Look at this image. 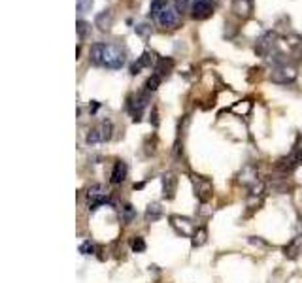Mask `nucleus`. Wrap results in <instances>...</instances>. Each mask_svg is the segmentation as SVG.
Returning <instances> with one entry per match:
<instances>
[{
	"mask_svg": "<svg viewBox=\"0 0 302 283\" xmlns=\"http://www.w3.org/2000/svg\"><path fill=\"white\" fill-rule=\"evenodd\" d=\"M125 62V53L121 48L113 46V44H106L104 46V57H102V66L110 68V70H117Z\"/></svg>",
	"mask_w": 302,
	"mask_h": 283,
	"instance_id": "1",
	"label": "nucleus"
},
{
	"mask_svg": "<svg viewBox=\"0 0 302 283\" xmlns=\"http://www.w3.org/2000/svg\"><path fill=\"white\" fill-rule=\"evenodd\" d=\"M149 100H151V97H149L147 91H145V93H138V95H134V97L129 99V102H127V110H129V113L133 115L134 121H140V119H142L144 110L147 108Z\"/></svg>",
	"mask_w": 302,
	"mask_h": 283,
	"instance_id": "2",
	"label": "nucleus"
},
{
	"mask_svg": "<svg viewBox=\"0 0 302 283\" xmlns=\"http://www.w3.org/2000/svg\"><path fill=\"white\" fill-rule=\"evenodd\" d=\"M87 200H89V209L95 211L98 206L106 204L110 200V191L102 183H95L89 187L87 191Z\"/></svg>",
	"mask_w": 302,
	"mask_h": 283,
	"instance_id": "3",
	"label": "nucleus"
},
{
	"mask_svg": "<svg viewBox=\"0 0 302 283\" xmlns=\"http://www.w3.org/2000/svg\"><path fill=\"white\" fill-rule=\"evenodd\" d=\"M193 185H194V197L198 198L202 204H206L210 198H212V193H214V185L208 178H202V176H196L193 174Z\"/></svg>",
	"mask_w": 302,
	"mask_h": 283,
	"instance_id": "4",
	"label": "nucleus"
},
{
	"mask_svg": "<svg viewBox=\"0 0 302 283\" xmlns=\"http://www.w3.org/2000/svg\"><path fill=\"white\" fill-rule=\"evenodd\" d=\"M270 79L274 83H279V85H287V83H293L297 79V70L293 66H287V64H278L272 74H270Z\"/></svg>",
	"mask_w": 302,
	"mask_h": 283,
	"instance_id": "5",
	"label": "nucleus"
},
{
	"mask_svg": "<svg viewBox=\"0 0 302 283\" xmlns=\"http://www.w3.org/2000/svg\"><path fill=\"white\" fill-rule=\"evenodd\" d=\"M276 51V34H272V32H266L263 36L257 40V44H255V53L259 55V57H272V53Z\"/></svg>",
	"mask_w": 302,
	"mask_h": 283,
	"instance_id": "6",
	"label": "nucleus"
},
{
	"mask_svg": "<svg viewBox=\"0 0 302 283\" xmlns=\"http://www.w3.org/2000/svg\"><path fill=\"white\" fill-rule=\"evenodd\" d=\"M170 227L180 234V236H193L196 227H194L193 219L183 217V215H170Z\"/></svg>",
	"mask_w": 302,
	"mask_h": 283,
	"instance_id": "7",
	"label": "nucleus"
},
{
	"mask_svg": "<svg viewBox=\"0 0 302 283\" xmlns=\"http://www.w3.org/2000/svg\"><path fill=\"white\" fill-rule=\"evenodd\" d=\"M214 0H194L191 6V17L196 21H204L214 13Z\"/></svg>",
	"mask_w": 302,
	"mask_h": 283,
	"instance_id": "8",
	"label": "nucleus"
},
{
	"mask_svg": "<svg viewBox=\"0 0 302 283\" xmlns=\"http://www.w3.org/2000/svg\"><path fill=\"white\" fill-rule=\"evenodd\" d=\"M157 21L159 25L165 26V28H176L178 23H180V12L176 10V6H168V8H165L163 12L159 13Z\"/></svg>",
	"mask_w": 302,
	"mask_h": 283,
	"instance_id": "9",
	"label": "nucleus"
},
{
	"mask_svg": "<svg viewBox=\"0 0 302 283\" xmlns=\"http://www.w3.org/2000/svg\"><path fill=\"white\" fill-rule=\"evenodd\" d=\"M301 162H302V149L295 148L293 151H291L289 157H285V159L279 160L278 168L283 174H289V172H293L297 166H301Z\"/></svg>",
	"mask_w": 302,
	"mask_h": 283,
	"instance_id": "10",
	"label": "nucleus"
},
{
	"mask_svg": "<svg viewBox=\"0 0 302 283\" xmlns=\"http://www.w3.org/2000/svg\"><path fill=\"white\" fill-rule=\"evenodd\" d=\"M178 176L174 172H166L163 174V197L166 200H172L176 197V191H178Z\"/></svg>",
	"mask_w": 302,
	"mask_h": 283,
	"instance_id": "11",
	"label": "nucleus"
},
{
	"mask_svg": "<svg viewBox=\"0 0 302 283\" xmlns=\"http://www.w3.org/2000/svg\"><path fill=\"white\" fill-rule=\"evenodd\" d=\"M155 53H151V51H144L142 53V57L138 59V61L134 62L133 66H131V74L136 76L140 74V70L142 68H149V66H155Z\"/></svg>",
	"mask_w": 302,
	"mask_h": 283,
	"instance_id": "12",
	"label": "nucleus"
},
{
	"mask_svg": "<svg viewBox=\"0 0 302 283\" xmlns=\"http://www.w3.org/2000/svg\"><path fill=\"white\" fill-rule=\"evenodd\" d=\"M127 174H129V168L123 160H115L113 162V168H111V174H110V183L119 185L127 180Z\"/></svg>",
	"mask_w": 302,
	"mask_h": 283,
	"instance_id": "13",
	"label": "nucleus"
},
{
	"mask_svg": "<svg viewBox=\"0 0 302 283\" xmlns=\"http://www.w3.org/2000/svg\"><path fill=\"white\" fill-rule=\"evenodd\" d=\"M302 253V234H297L295 238H291V242H287V246H283V255L287 258H297Z\"/></svg>",
	"mask_w": 302,
	"mask_h": 283,
	"instance_id": "14",
	"label": "nucleus"
},
{
	"mask_svg": "<svg viewBox=\"0 0 302 283\" xmlns=\"http://www.w3.org/2000/svg\"><path fill=\"white\" fill-rule=\"evenodd\" d=\"M232 12L238 17H249L253 12V0H232Z\"/></svg>",
	"mask_w": 302,
	"mask_h": 283,
	"instance_id": "15",
	"label": "nucleus"
},
{
	"mask_svg": "<svg viewBox=\"0 0 302 283\" xmlns=\"http://www.w3.org/2000/svg\"><path fill=\"white\" fill-rule=\"evenodd\" d=\"M238 180H240V183L247 185V187L255 185L257 181H259V178H257V168H255V166H249V164H247V166H244Z\"/></svg>",
	"mask_w": 302,
	"mask_h": 283,
	"instance_id": "16",
	"label": "nucleus"
},
{
	"mask_svg": "<svg viewBox=\"0 0 302 283\" xmlns=\"http://www.w3.org/2000/svg\"><path fill=\"white\" fill-rule=\"evenodd\" d=\"M95 25L100 28V30H110L111 25H113V13L111 10H104V12H100L95 17Z\"/></svg>",
	"mask_w": 302,
	"mask_h": 283,
	"instance_id": "17",
	"label": "nucleus"
},
{
	"mask_svg": "<svg viewBox=\"0 0 302 283\" xmlns=\"http://www.w3.org/2000/svg\"><path fill=\"white\" fill-rule=\"evenodd\" d=\"M155 74L159 76V77H166V76H170V72L174 70V61L172 59H157V62H155Z\"/></svg>",
	"mask_w": 302,
	"mask_h": 283,
	"instance_id": "18",
	"label": "nucleus"
},
{
	"mask_svg": "<svg viewBox=\"0 0 302 283\" xmlns=\"http://www.w3.org/2000/svg\"><path fill=\"white\" fill-rule=\"evenodd\" d=\"M104 46L106 44H93L89 50V61L95 66H102V57H104Z\"/></svg>",
	"mask_w": 302,
	"mask_h": 283,
	"instance_id": "19",
	"label": "nucleus"
},
{
	"mask_svg": "<svg viewBox=\"0 0 302 283\" xmlns=\"http://www.w3.org/2000/svg\"><path fill=\"white\" fill-rule=\"evenodd\" d=\"M145 221L147 223H155L159 221L161 217H163V208H161V204H157V202H151L149 206H147V209H145Z\"/></svg>",
	"mask_w": 302,
	"mask_h": 283,
	"instance_id": "20",
	"label": "nucleus"
},
{
	"mask_svg": "<svg viewBox=\"0 0 302 283\" xmlns=\"http://www.w3.org/2000/svg\"><path fill=\"white\" fill-rule=\"evenodd\" d=\"M206 242H208V229H206V227H196L194 234L191 236V244H193V247L204 246Z\"/></svg>",
	"mask_w": 302,
	"mask_h": 283,
	"instance_id": "21",
	"label": "nucleus"
},
{
	"mask_svg": "<svg viewBox=\"0 0 302 283\" xmlns=\"http://www.w3.org/2000/svg\"><path fill=\"white\" fill-rule=\"evenodd\" d=\"M121 215V221L125 223V225H129V223H133L136 219V208H134L133 204H125L119 211Z\"/></svg>",
	"mask_w": 302,
	"mask_h": 283,
	"instance_id": "22",
	"label": "nucleus"
},
{
	"mask_svg": "<svg viewBox=\"0 0 302 283\" xmlns=\"http://www.w3.org/2000/svg\"><path fill=\"white\" fill-rule=\"evenodd\" d=\"M165 8H168V0H151L149 13H151L153 17H159V13L163 12Z\"/></svg>",
	"mask_w": 302,
	"mask_h": 283,
	"instance_id": "23",
	"label": "nucleus"
},
{
	"mask_svg": "<svg viewBox=\"0 0 302 283\" xmlns=\"http://www.w3.org/2000/svg\"><path fill=\"white\" fill-rule=\"evenodd\" d=\"M98 129H100V134H102V142H108L110 138H111V130H113V125H111V121L104 119L102 123L98 125Z\"/></svg>",
	"mask_w": 302,
	"mask_h": 283,
	"instance_id": "24",
	"label": "nucleus"
},
{
	"mask_svg": "<svg viewBox=\"0 0 302 283\" xmlns=\"http://www.w3.org/2000/svg\"><path fill=\"white\" fill-rule=\"evenodd\" d=\"M131 249H133L134 253H144L145 249H147V244H145V240L142 236H134L133 240H131Z\"/></svg>",
	"mask_w": 302,
	"mask_h": 283,
	"instance_id": "25",
	"label": "nucleus"
},
{
	"mask_svg": "<svg viewBox=\"0 0 302 283\" xmlns=\"http://www.w3.org/2000/svg\"><path fill=\"white\" fill-rule=\"evenodd\" d=\"M87 144L89 146H95V144H100L102 142V134H100V129L98 127H95V129H91L89 132H87Z\"/></svg>",
	"mask_w": 302,
	"mask_h": 283,
	"instance_id": "26",
	"label": "nucleus"
},
{
	"mask_svg": "<svg viewBox=\"0 0 302 283\" xmlns=\"http://www.w3.org/2000/svg\"><path fill=\"white\" fill-rule=\"evenodd\" d=\"M161 79H163V77H159L157 74L149 76V77H147V81H145V91H147V93L157 91L159 85H161Z\"/></svg>",
	"mask_w": 302,
	"mask_h": 283,
	"instance_id": "27",
	"label": "nucleus"
},
{
	"mask_svg": "<svg viewBox=\"0 0 302 283\" xmlns=\"http://www.w3.org/2000/svg\"><path fill=\"white\" fill-rule=\"evenodd\" d=\"M76 30H78V36L82 38V40H85L87 34H89V30H91V25H89L87 21H83V19H80V21L76 23Z\"/></svg>",
	"mask_w": 302,
	"mask_h": 283,
	"instance_id": "28",
	"label": "nucleus"
},
{
	"mask_svg": "<svg viewBox=\"0 0 302 283\" xmlns=\"http://www.w3.org/2000/svg\"><path fill=\"white\" fill-rule=\"evenodd\" d=\"M76 8L80 13H87L93 8V0H76Z\"/></svg>",
	"mask_w": 302,
	"mask_h": 283,
	"instance_id": "29",
	"label": "nucleus"
},
{
	"mask_svg": "<svg viewBox=\"0 0 302 283\" xmlns=\"http://www.w3.org/2000/svg\"><path fill=\"white\" fill-rule=\"evenodd\" d=\"M80 253H82V255H93V253H95V246L91 244V240L82 242V246H80Z\"/></svg>",
	"mask_w": 302,
	"mask_h": 283,
	"instance_id": "30",
	"label": "nucleus"
},
{
	"mask_svg": "<svg viewBox=\"0 0 302 283\" xmlns=\"http://www.w3.org/2000/svg\"><path fill=\"white\" fill-rule=\"evenodd\" d=\"M174 6L178 12H185L189 8V0H174Z\"/></svg>",
	"mask_w": 302,
	"mask_h": 283,
	"instance_id": "31",
	"label": "nucleus"
},
{
	"mask_svg": "<svg viewBox=\"0 0 302 283\" xmlns=\"http://www.w3.org/2000/svg\"><path fill=\"white\" fill-rule=\"evenodd\" d=\"M136 32H138V34H142V36H147V32H149V26H147V25L136 26Z\"/></svg>",
	"mask_w": 302,
	"mask_h": 283,
	"instance_id": "32",
	"label": "nucleus"
},
{
	"mask_svg": "<svg viewBox=\"0 0 302 283\" xmlns=\"http://www.w3.org/2000/svg\"><path fill=\"white\" fill-rule=\"evenodd\" d=\"M97 110H98V104L97 102H93V106H89V111H91V113H95Z\"/></svg>",
	"mask_w": 302,
	"mask_h": 283,
	"instance_id": "33",
	"label": "nucleus"
},
{
	"mask_svg": "<svg viewBox=\"0 0 302 283\" xmlns=\"http://www.w3.org/2000/svg\"><path fill=\"white\" fill-rule=\"evenodd\" d=\"M301 193H302V191H301ZM301 198H302V195H301Z\"/></svg>",
	"mask_w": 302,
	"mask_h": 283,
	"instance_id": "34",
	"label": "nucleus"
}]
</instances>
